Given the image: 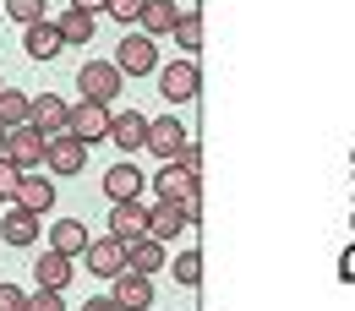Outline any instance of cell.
<instances>
[{
    "label": "cell",
    "mask_w": 355,
    "mask_h": 311,
    "mask_svg": "<svg viewBox=\"0 0 355 311\" xmlns=\"http://www.w3.org/2000/svg\"><path fill=\"white\" fill-rule=\"evenodd\" d=\"M121 88H126V77L115 71V60H83L77 93H83L88 104H110V98H121Z\"/></svg>",
    "instance_id": "6da1fadb"
},
{
    "label": "cell",
    "mask_w": 355,
    "mask_h": 311,
    "mask_svg": "<svg viewBox=\"0 0 355 311\" xmlns=\"http://www.w3.org/2000/svg\"><path fill=\"white\" fill-rule=\"evenodd\" d=\"M44 142H49V136L39 132V126H17V132H6V164H11L17 175L39 170V164H44Z\"/></svg>",
    "instance_id": "7a4b0ae2"
},
{
    "label": "cell",
    "mask_w": 355,
    "mask_h": 311,
    "mask_svg": "<svg viewBox=\"0 0 355 311\" xmlns=\"http://www.w3.org/2000/svg\"><path fill=\"white\" fill-rule=\"evenodd\" d=\"M115 71L121 77H148V71H159V49L148 33H126L121 49H115Z\"/></svg>",
    "instance_id": "3957f363"
},
{
    "label": "cell",
    "mask_w": 355,
    "mask_h": 311,
    "mask_svg": "<svg viewBox=\"0 0 355 311\" xmlns=\"http://www.w3.org/2000/svg\"><path fill=\"white\" fill-rule=\"evenodd\" d=\"M66 132L77 136L83 148L88 142H110V104H71V115H66Z\"/></svg>",
    "instance_id": "277c9868"
},
{
    "label": "cell",
    "mask_w": 355,
    "mask_h": 311,
    "mask_svg": "<svg viewBox=\"0 0 355 311\" xmlns=\"http://www.w3.org/2000/svg\"><path fill=\"white\" fill-rule=\"evenodd\" d=\"M197 88H202L197 60H170V66H159V98L186 104V98H197Z\"/></svg>",
    "instance_id": "5b68a950"
},
{
    "label": "cell",
    "mask_w": 355,
    "mask_h": 311,
    "mask_svg": "<svg viewBox=\"0 0 355 311\" xmlns=\"http://www.w3.org/2000/svg\"><path fill=\"white\" fill-rule=\"evenodd\" d=\"M83 164H88V148L71 132H60V136L44 142V170L49 175H83Z\"/></svg>",
    "instance_id": "8992f818"
},
{
    "label": "cell",
    "mask_w": 355,
    "mask_h": 311,
    "mask_svg": "<svg viewBox=\"0 0 355 311\" xmlns=\"http://www.w3.org/2000/svg\"><path fill=\"white\" fill-rule=\"evenodd\" d=\"M11 202H17V208H28V213H39V219H44L49 208H55V180H49L44 170H28V175L17 180V191H11Z\"/></svg>",
    "instance_id": "52a82bcc"
},
{
    "label": "cell",
    "mask_w": 355,
    "mask_h": 311,
    "mask_svg": "<svg viewBox=\"0 0 355 311\" xmlns=\"http://www.w3.org/2000/svg\"><path fill=\"white\" fill-rule=\"evenodd\" d=\"M83 263H88V273H98V278H121V273H126V246H121L115 235H104V240H88Z\"/></svg>",
    "instance_id": "ba28073f"
},
{
    "label": "cell",
    "mask_w": 355,
    "mask_h": 311,
    "mask_svg": "<svg viewBox=\"0 0 355 311\" xmlns=\"http://www.w3.org/2000/svg\"><path fill=\"white\" fill-rule=\"evenodd\" d=\"M186 142H191V136H186V126H180L175 115H159V121H148V142H142V148H153V153L170 164Z\"/></svg>",
    "instance_id": "9c48e42d"
},
{
    "label": "cell",
    "mask_w": 355,
    "mask_h": 311,
    "mask_svg": "<svg viewBox=\"0 0 355 311\" xmlns=\"http://www.w3.org/2000/svg\"><path fill=\"white\" fill-rule=\"evenodd\" d=\"M110 235H115L121 246H132V240H142V235H148V208H142V197H137V202H115V208H110Z\"/></svg>",
    "instance_id": "30bf717a"
},
{
    "label": "cell",
    "mask_w": 355,
    "mask_h": 311,
    "mask_svg": "<svg viewBox=\"0 0 355 311\" xmlns=\"http://www.w3.org/2000/svg\"><path fill=\"white\" fill-rule=\"evenodd\" d=\"M0 240L6 246H33L39 240V213H28V208H0Z\"/></svg>",
    "instance_id": "8fae6325"
},
{
    "label": "cell",
    "mask_w": 355,
    "mask_h": 311,
    "mask_svg": "<svg viewBox=\"0 0 355 311\" xmlns=\"http://www.w3.org/2000/svg\"><path fill=\"white\" fill-rule=\"evenodd\" d=\"M110 301H115L121 311H148L153 306V278H148V273H121Z\"/></svg>",
    "instance_id": "7c38bea8"
},
{
    "label": "cell",
    "mask_w": 355,
    "mask_h": 311,
    "mask_svg": "<svg viewBox=\"0 0 355 311\" xmlns=\"http://www.w3.org/2000/svg\"><path fill=\"white\" fill-rule=\"evenodd\" d=\"M110 142H115L121 153H137V148L148 142V115H137V109H126V115H110Z\"/></svg>",
    "instance_id": "4fadbf2b"
},
{
    "label": "cell",
    "mask_w": 355,
    "mask_h": 311,
    "mask_svg": "<svg viewBox=\"0 0 355 311\" xmlns=\"http://www.w3.org/2000/svg\"><path fill=\"white\" fill-rule=\"evenodd\" d=\"M66 115H71V104H66V98L39 93V98H33V121H28V126H39L44 136H60V132H66Z\"/></svg>",
    "instance_id": "5bb4252c"
},
{
    "label": "cell",
    "mask_w": 355,
    "mask_h": 311,
    "mask_svg": "<svg viewBox=\"0 0 355 311\" xmlns=\"http://www.w3.org/2000/svg\"><path fill=\"white\" fill-rule=\"evenodd\" d=\"M49 251H60V257H83L88 251V229H83V219H60V224H49Z\"/></svg>",
    "instance_id": "9a60e30c"
},
{
    "label": "cell",
    "mask_w": 355,
    "mask_h": 311,
    "mask_svg": "<svg viewBox=\"0 0 355 311\" xmlns=\"http://www.w3.org/2000/svg\"><path fill=\"white\" fill-rule=\"evenodd\" d=\"M170 263V251H164V240H153V235H142L126 246V273H159V267Z\"/></svg>",
    "instance_id": "2e32d148"
},
{
    "label": "cell",
    "mask_w": 355,
    "mask_h": 311,
    "mask_svg": "<svg viewBox=\"0 0 355 311\" xmlns=\"http://www.w3.org/2000/svg\"><path fill=\"white\" fill-rule=\"evenodd\" d=\"M142 186H148V180H142V170H137L132 159H126V164H115V170L104 175V191H110L115 202H137V197H142Z\"/></svg>",
    "instance_id": "e0dca14e"
},
{
    "label": "cell",
    "mask_w": 355,
    "mask_h": 311,
    "mask_svg": "<svg viewBox=\"0 0 355 311\" xmlns=\"http://www.w3.org/2000/svg\"><path fill=\"white\" fill-rule=\"evenodd\" d=\"M153 191H159V202H186V197L197 191V175H186L180 164H164V170L153 175Z\"/></svg>",
    "instance_id": "ac0fdd59"
},
{
    "label": "cell",
    "mask_w": 355,
    "mask_h": 311,
    "mask_svg": "<svg viewBox=\"0 0 355 311\" xmlns=\"http://www.w3.org/2000/svg\"><path fill=\"white\" fill-rule=\"evenodd\" d=\"M137 22H142V33H148V39H164V33H175L180 11H175V0H148Z\"/></svg>",
    "instance_id": "d6986e66"
},
{
    "label": "cell",
    "mask_w": 355,
    "mask_h": 311,
    "mask_svg": "<svg viewBox=\"0 0 355 311\" xmlns=\"http://www.w3.org/2000/svg\"><path fill=\"white\" fill-rule=\"evenodd\" d=\"M180 229H186L180 202H153V208H148V235H153V240H170V235H180Z\"/></svg>",
    "instance_id": "ffe728a7"
},
{
    "label": "cell",
    "mask_w": 355,
    "mask_h": 311,
    "mask_svg": "<svg viewBox=\"0 0 355 311\" xmlns=\"http://www.w3.org/2000/svg\"><path fill=\"white\" fill-rule=\"evenodd\" d=\"M22 44H28V55H33V60H55V55H60V28H55V22H33V28H28V39H22Z\"/></svg>",
    "instance_id": "44dd1931"
},
{
    "label": "cell",
    "mask_w": 355,
    "mask_h": 311,
    "mask_svg": "<svg viewBox=\"0 0 355 311\" xmlns=\"http://www.w3.org/2000/svg\"><path fill=\"white\" fill-rule=\"evenodd\" d=\"M28 121H33V98L17 93V88H0V126L17 132V126H28Z\"/></svg>",
    "instance_id": "7402d4cb"
},
{
    "label": "cell",
    "mask_w": 355,
    "mask_h": 311,
    "mask_svg": "<svg viewBox=\"0 0 355 311\" xmlns=\"http://www.w3.org/2000/svg\"><path fill=\"white\" fill-rule=\"evenodd\" d=\"M33 273H39V290H66V284H71V257H60V251H44Z\"/></svg>",
    "instance_id": "603a6c76"
},
{
    "label": "cell",
    "mask_w": 355,
    "mask_h": 311,
    "mask_svg": "<svg viewBox=\"0 0 355 311\" xmlns=\"http://www.w3.org/2000/svg\"><path fill=\"white\" fill-rule=\"evenodd\" d=\"M55 28H60V44H88L93 39V17L88 11H66Z\"/></svg>",
    "instance_id": "cb8c5ba5"
},
{
    "label": "cell",
    "mask_w": 355,
    "mask_h": 311,
    "mask_svg": "<svg viewBox=\"0 0 355 311\" xmlns=\"http://www.w3.org/2000/svg\"><path fill=\"white\" fill-rule=\"evenodd\" d=\"M0 11H6L11 22H22V28H33V22H44L49 0H0Z\"/></svg>",
    "instance_id": "d4e9b609"
},
{
    "label": "cell",
    "mask_w": 355,
    "mask_h": 311,
    "mask_svg": "<svg viewBox=\"0 0 355 311\" xmlns=\"http://www.w3.org/2000/svg\"><path fill=\"white\" fill-rule=\"evenodd\" d=\"M175 44L186 49V55H197V44H202V17H197V11H180V22H175Z\"/></svg>",
    "instance_id": "484cf974"
},
{
    "label": "cell",
    "mask_w": 355,
    "mask_h": 311,
    "mask_svg": "<svg viewBox=\"0 0 355 311\" xmlns=\"http://www.w3.org/2000/svg\"><path fill=\"white\" fill-rule=\"evenodd\" d=\"M197 278H202V257H197V251H180L175 257V284L197 290Z\"/></svg>",
    "instance_id": "4316f807"
},
{
    "label": "cell",
    "mask_w": 355,
    "mask_h": 311,
    "mask_svg": "<svg viewBox=\"0 0 355 311\" xmlns=\"http://www.w3.org/2000/svg\"><path fill=\"white\" fill-rule=\"evenodd\" d=\"M142 6H148V0H110L104 11H110V17L121 22V28H126V22H137V17H142Z\"/></svg>",
    "instance_id": "83f0119b"
},
{
    "label": "cell",
    "mask_w": 355,
    "mask_h": 311,
    "mask_svg": "<svg viewBox=\"0 0 355 311\" xmlns=\"http://www.w3.org/2000/svg\"><path fill=\"white\" fill-rule=\"evenodd\" d=\"M28 311H66V301H60V290H33Z\"/></svg>",
    "instance_id": "f1b7e54d"
},
{
    "label": "cell",
    "mask_w": 355,
    "mask_h": 311,
    "mask_svg": "<svg viewBox=\"0 0 355 311\" xmlns=\"http://www.w3.org/2000/svg\"><path fill=\"white\" fill-rule=\"evenodd\" d=\"M170 164H180L186 175H197V170H202V148H197V142H186V148H180V153L170 159Z\"/></svg>",
    "instance_id": "f546056e"
},
{
    "label": "cell",
    "mask_w": 355,
    "mask_h": 311,
    "mask_svg": "<svg viewBox=\"0 0 355 311\" xmlns=\"http://www.w3.org/2000/svg\"><path fill=\"white\" fill-rule=\"evenodd\" d=\"M0 311H28V295L17 284H0Z\"/></svg>",
    "instance_id": "4dcf8cb0"
},
{
    "label": "cell",
    "mask_w": 355,
    "mask_h": 311,
    "mask_svg": "<svg viewBox=\"0 0 355 311\" xmlns=\"http://www.w3.org/2000/svg\"><path fill=\"white\" fill-rule=\"evenodd\" d=\"M17 170H11V164H6V159H0V202H6V197H11V191H17Z\"/></svg>",
    "instance_id": "1f68e13d"
},
{
    "label": "cell",
    "mask_w": 355,
    "mask_h": 311,
    "mask_svg": "<svg viewBox=\"0 0 355 311\" xmlns=\"http://www.w3.org/2000/svg\"><path fill=\"white\" fill-rule=\"evenodd\" d=\"M104 6H110V0H71V11H88V17H93V11H104Z\"/></svg>",
    "instance_id": "d6a6232c"
},
{
    "label": "cell",
    "mask_w": 355,
    "mask_h": 311,
    "mask_svg": "<svg viewBox=\"0 0 355 311\" xmlns=\"http://www.w3.org/2000/svg\"><path fill=\"white\" fill-rule=\"evenodd\" d=\"M83 311H121V306H115L110 295H98V301H88V306H83Z\"/></svg>",
    "instance_id": "836d02e7"
},
{
    "label": "cell",
    "mask_w": 355,
    "mask_h": 311,
    "mask_svg": "<svg viewBox=\"0 0 355 311\" xmlns=\"http://www.w3.org/2000/svg\"><path fill=\"white\" fill-rule=\"evenodd\" d=\"M339 267H345V278H355V251H345V263H339Z\"/></svg>",
    "instance_id": "e575fe53"
},
{
    "label": "cell",
    "mask_w": 355,
    "mask_h": 311,
    "mask_svg": "<svg viewBox=\"0 0 355 311\" xmlns=\"http://www.w3.org/2000/svg\"><path fill=\"white\" fill-rule=\"evenodd\" d=\"M0 159H6V126H0Z\"/></svg>",
    "instance_id": "d590c367"
},
{
    "label": "cell",
    "mask_w": 355,
    "mask_h": 311,
    "mask_svg": "<svg viewBox=\"0 0 355 311\" xmlns=\"http://www.w3.org/2000/svg\"><path fill=\"white\" fill-rule=\"evenodd\" d=\"M0 208H6V202H0Z\"/></svg>",
    "instance_id": "8d00e7d4"
},
{
    "label": "cell",
    "mask_w": 355,
    "mask_h": 311,
    "mask_svg": "<svg viewBox=\"0 0 355 311\" xmlns=\"http://www.w3.org/2000/svg\"><path fill=\"white\" fill-rule=\"evenodd\" d=\"M0 88H6V82H0Z\"/></svg>",
    "instance_id": "74e56055"
}]
</instances>
